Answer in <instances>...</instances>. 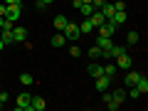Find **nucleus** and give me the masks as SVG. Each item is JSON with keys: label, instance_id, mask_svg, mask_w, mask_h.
<instances>
[{"label": "nucleus", "instance_id": "f257e3e1", "mask_svg": "<svg viewBox=\"0 0 148 111\" xmlns=\"http://www.w3.org/2000/svg\"><path fill=\"white\" fill-rule=\"evenodd\" d=\"M20 15H22V3H20V0H17V3H12V5H8V10H5V20L17 22V20H20Z\"/></svg>", "mask_w": 148, "mask_h": 111}, {"label": "nucleus", "instance_id": "f03ea898", "mask_svg": "<svg viewBox=\"0 0 148 111\" xmlns=\"http://www.w3.org/2000/svg\"><path fill=\"white\" fill-rule=\"evenodd\" d=\"M62 35L67 37V40H79V25H74V22H67L64 25V30H62Z\"/></svg>", "mask_w": 148, "mask_h": 111}, {"label": "nucleus", "instance_id": "7ed1b4c3", "mask_svg": "<svg viewBox=\"0 0 148 111\" xmlns=\"http://www.w3.org/2000/svg\"><path fill=\"white\" fill-rule=\"evenodd\" d=\"M114 32H116V25H114L111 20H106L104 25H99V35L101 37H114Z\"/></svg>", "mask_w": 148, "mask_h": 111}, {"label": "nucleus", "instance_id": "20e7f679", "mask_svg": "<svg viewBox=\"0 0 148 111\" xmlns=\"http://www.w3.org/2000/svg\"><path fill=\"white\" fill-rule=\"evenodd\" d=\"M131 67H133V59L128 57L126 52H123V54H119V57H116V69H131Z\"/></svg>", "mask_w": 148, "mask_h": 111}, {"label": "nucleus", "instance_id": "39448f33", "mask_svg": "<svg viewBox=\"0 0 148 111\" xmlns=\"http://www.w3.org/2000/svg\"><path fill=\"white\" fill-rule=\"evenodd\" d=\"M30 101H32V96H30V94H20V96H17L15 109H17V111H22V109H25V111H30Z\"/></svg>", "mask_w": 148, "mask_h": 111}, {"label": "nucleus", "instance_id": "423d86ee", "mask_svg": "<svg viewBox=\"0 0 148 111\" xmlns=\"http://www.w3.org/2000/svg\"><path fill=\"white\" fill-rule=\"evenodd\" d=\"M138 77H141L138 72H133V69H126V77H123V86H133V84L138 82Z\"/></svg>", "mask_w": 148, "mask_h": 111}, {"label": "nucleus", "instance_id": "0eeeda50", "mask_svg": "<svg viewBox=\"0 0 148 111\" xmlns=\"http://www.w3.org/2000/svg\"><path fill=\"white\" fill-rule=\"evenodd\" d=\"M109 86H111V77H106V74L96 77V89H99V91H106Z\"/></svg>", "mask_w": 148, "mask_h": 111}, {"label": "nucleus", "instance_id": "6e6552de", "mask_svg": "<svg viewBox=\"0 0 148 111\" xmlns=\"http://www.w3.org/2000/svg\"><path fill=\"white\" fill-rule=\"evenodd\" d=\"M45 99L42 96H32V101H30V111H45Z\"/></svg>", "mask_w": 148, "mask_h": 111}, {"label": "nucleus", "instance_id": "1a4fd4ad", "mask_svg": "<svg viewBox=\"0 0 148 111\" xmlns=\"http://www.w3.org/2000/svg\"><path fill=\"white\" fill-rule=\"evenodd\" d=\"M27 30L25 27H12V42H25Z\"/></svg>", "mask_w": 148, "mask_h": 111}, {"label": "nucleus", "instance_id": "9d476101", "mask_svg": "<svg viewBox=\"0 0 148 111\" xmlns=\"http://www.w3.org/2000/svg\"><path fill=\"white\" fill-rule=\"evenodd\" d=\"M96 47H99L101 52H106V49L114 47V42H111V37H101V35H99V40H96Z\"/></svg>", "mask_w": 148, "mask_h": 111}, {"label": "nucleus", "instance_id": "9b49d317", "mask_svg": "<svg viewBox=\"0 0 148 111\" xmlns=\"http://www.w3.org/2000/svg\"><path fill=\"white\" fill-rule=\"evenodd\" d=\"M109 20L114 22V25H116V27H119V25H123V22H126V10H116V12H114V15L109 17Z\"/></svg>", "mask_w": 148, "mask_h": 111}, {"label": "nucleus", "instance_id": "f8f14e48", "mask_svg": "<svg viewBox=\"0 0 148 111\" xmlns=\"http://www.w3.org/2000/svg\"><path fill=\"white\" fill-rule=\"evenodd\" d=\"M133 86L138 89V94H146V91H148V77H146V74H141V77H138V82H136Z\"/></svg>", "mask_w": 148, "mask_h": 111}, {"label": "nucleus", "instance_id": "ddd939ff", "mask_svg": "<svg viewBox=\"0 0 148 111\" xmlns=\"http://www.w3.org/2000/svg\"><path fill=\"white\" fill-rule=\"evenodd\" d=\"M89 20L94 22V27H99V25H104V20H106V17H104V12H101V10H94V12L89 15Z\"/></svg>", "mask_w": 148, "mask_h": 111}, {"label": "nucleus", "instance_id": "4468645a", "mask_svg": "<svg viewBox=\"0 0 148 111\" xmlns=\"http://www.w3.org/2000/svg\"><path fill=\"white\" fill-rule=\"evenodd\" d=\"M91 30H94V22H91L89 17H84V22L79 25V32H82V35H89Z\"/></svg>", "mask_w": 148, "mask_h": 111}, {"label": "nucleus", "instance_id": "2eb2a0df", "mask_svg": "<svg viewBox=\"0 0 148 111\" xmlns=\"http://www.w3.org/2000/svg\"><path fill=\"white\" fill-rule=\"evenodd\" d=\"M67 22H69V20H67V17H64V15H57V17H54V25H52V27H54V30H57V32H62Z\"/></svg>", "mask_w": 148, "mask_h": 111}, {"label": "nucleus", "instance_id": "dca6fc26", "mask_svg": "<svg viewBox=\"0 0 148 111\" xmlns=\"http://www.w3.org/2000/svg\"><path fill=\"white\" fill-rule=\"evenodd\" d=\"M64 40H67V37H64L62 32H57V35L49 40V45H52V47H64Z\"/></svg>", "mask_w": 148, "mask_h": 111}, {"label": "nucleus", "instance_id": "f3484780", "mask_svg": "<svg viewBox=\"0 0 148 111\" xmlns=\"http://www.w3.org/2000/svg\"><path fill=\"white\" fill-rule=\"evenodd\" d=\"M0 40H3V45H12V30H0Z\"/></svg>", "mask_w": 148, "mask_h": 111}, {"label": "nucleus", "instance_id": "a211bd4d", "mask_svg": "<svg viewBox=\"0 0 148 111\" xmlns=\"http://www.w3.org/2000/svg\"><path fill=\"white\" fill-rule=\"evenodd\" d=\"M89 74L94 77V79L101 77V74H104V64H89Z\"/></svg>", "mask_w": 148, "mask_h": 111}, {"label": "nucleus", "instance_id": "6ab92c4d", "mask_svg": "<svg viewBox=\"0 0 148 111\" xmlns=\"http://www.w3.org/2000/svg\"><path fill=\"white\" fill-rule=\"evenodd\" d=\"M77 10H79V12H82V15H84V17H89L91 12H94V5H91V3H82V5L77 8Z\"/></svg>", "mask_w": 148, "mask_h": 111}, {"label": "nucleus", "instance_id": "aec40b11", "mask_svg": "<svg viewBox=\"0 0 148 111\" xmlns=\"http://www.w3.org/2000/svg\"><path fill=\"white\" fill-rule=\"evenodd\" d=\"M20 84H25V86L35 84V77H32V74H27V72H22V74H20Z\"/></svg>", "mask_w": 148, "mask_h": 111}, {"label": "nucleus", "instance_id": "412c9836", "mask_svg": "<svg viewBox=\"0 0 148 111\" xmlns=\"http://www.w3.org/2000/svg\"><path fill=\"white\" fill-rule=\"evenodd\" d=\"M101 12H104V17H106V20H109V17L114 15V12H116V8H114V5H109V3H106V5L101 8Z\"/></svg>", "mask_w": 148, "mask_h": 111}, {"label": "nucleus", "instance_id": "4be33fe9", "mask_svg": "<svg viewBox=\"0 0 148 111\" xmlns=\"http://www.w3.org/2000/svg\"><path fill=\"white\" fill-rule=\"evenodd\" d=\"M104 74L114 79V74H116V64H104Z\"/></svg>", "mask_w": 148, "mask_h": 111}, {"label": "nucleus", "instance_id": "5701e85b", "mask_svg": "<svg viewBox=\"0 0 148 111\" xmlns=\"http://www.w3.org/2000/svg\"><path fill=\"white\" fill-rule=\"evenodd\" d=\"M89 57H91V59H99V57H101V49L96 47V45H94V47H89Z\"/></svg>", "mask_w": 148, "mask_h": 111}, {"label": "nucleus", "instance_id": "b1692460", "mask_svg": "<svg viewBox=\"0 0 148 111\" xmlns=\"http://www.w3.org/2000/svg\"><path fill=\"white\" fill-rule=\"evenodd\" d=\"M126 42H128V45H136V42H138V32H128Z\"/></svg>", "mask_w": 148, "mask_h": 111}, {"label": "nucleus", "instance_id": "393cba45", "mask_svg": "<svg viewBox=\"0 0 148 111\" xmlns=\"http://www.w3.org/2000/svg\"><path fill=\"white\" fill-rule=\"evenodd\" d=\"M91 5H94V10H101L106 5V0H91Z\"/></svg>", "mask_w": 148, "mask_h": 111}, {"label": "nucleus", "instance_id": "a878e982", "mask_svg": "<svg viewBox=\"0 0 148 111\" xmlns=\"http://www.w3.org/2000/svg\"><path fill=\"white\" fill-rule=\"evenodd\" d=\"M128 96H131V99H138L141 94H138V89H136V86H128Z\"/></svg>", "mask_w": 148, "mask_h": 111}, {"label": "nucleus", "instance_id": "bb28decb", "mask_svg": "<svg viewBox=\"0 0 148 111\" xmlns=\"http://www.w3.org/2000/svg\"><path fill=\"white\" fill-rule=\"evenodd\" d=\"M54 0H37V8H47V5H52Z\"/></svg>", "mask_w": 148, "mask_h": 111}, {"label": "nucleus", "instance_id": "cd10ccee", "mask_svg": "<svg viewBox=\"0 0 148 111\" xmlns=\"http://www.w3.org/2000/svg\"><path fill=\"white\" fill-rule=\"evenodd\" d=\"M69 54H72V57H79V54H82V49H79V47H77V45H74V47H72V49H69Z\"/></svg>", "mask_w": 148, "mask_h": 111}, {"label": "nucleus", "instance_id": "c85d7f7f", "mask_svg": "<svg viewBox=\"0 0 148 111\" xmlns=\"http://www.w3.org/2000/svg\"><path fill=\"white\" fill-rule=\"evenodd\" d=\"M5 10H8V5L3 3V5H0V15H3V17H5Z\"/></svg>", "mask_w": 148, "mask_h": 111}, {"label": "nucleus", "instance_id": "c756f323", "mask_svg": "<svg viewBox=\"0 0 148 111\" xmlns=\"http://www.w3.org/2000/svg\"><path fill=\"white\" fill-rule=\"evenodd\" d=\"M3 27H5V17L0 15V30H3Z\"/></svg>", "mask_w": 148, "mask_h": 111}, {"label": "nucleus", "instance_id": "7c9ffc66", "mask_svg": "<svg viewBox=\"0 0 148 111\" xmlns=\"http://www.w3.org/2000/svg\"><path fill=\"white\" fill-rule=\"evenodd\" d=\"M3 3H5V5H12V3H17V0H3Z\"/></svg>", "mask_w": 148, "mask_h": 111}, {"label": "nucleus", "instance_id": "2f4dec72", "mask_svg": "<svg viewBox=\"0 0 148 111\" xmlns=\"http://www.w3.org/2000/svg\"><path fill=\"white\" fill-rule=\"evenodd\" d=\"M3 47H5V45H3V40H0V52H3Z\"/></svg>", "mask_w": 148, "mask_h": 111}, {"label": "nucleus", "instance_id": "473e14b6", "mask_svg": "<svg viewBox=\"0 0 148 111\" xmlns=\"http://www.w3.org/2000/svg\"><path fill=\"white\" fill-rule=\"evenodd\" d=\"M82 3H91V0H82Z\"/></svg>", "mask_w": 148, "mask_h": 111}, {"label": "nucleus", "instance_id": "72a5a7b5", "mask_svg": "<svg viewBox=\"0 0 148 111\" xmlns=\"http://www.w3.org/2000/svg\"><path fill=\"white\" fill-rule=\"evenodd\" d=\"M0 109H3V101H0Z\"/></svg>", "mask_w": 148, "mask_h": 111}]
</instances>
